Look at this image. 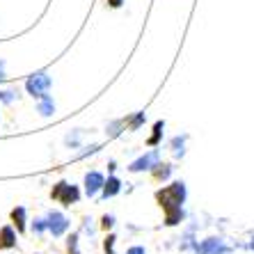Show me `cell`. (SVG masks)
Here are the masks:
<instances>
[{
    "instance_id": "1",
    "label": "cell",
    "mask_w": 254,
    "mask_h": 254,
    "mask_svg": "<svg viewBox=\"0 0 254 254\" xmlns=\"http://www.w3.org/2000/svg\"><path fill=\"white\" fill-rule=\"evenodd\" d=\"M184 199H186V186L181 184V181H179V184H172L170 188L158 192L160 206L167 211V225H177L179 220L184 218V211H181Z\"/></svg>"
},
{
    "instance_id": "2",
    "label": "cell",
    "mask_w": 254,
    "mask_h": 254,
    "mask_svg": "<svg viewBox=\"0 0 254 254\" xmlns=\"http://www.w3.org/2000/svg\"><path fill=\"white\" fill-rule=\"evenodd\" d=\"M51 85H53V80H51V76H48L46 71H37V73H32V76L25 80L28 94L35 96V99H44V96H48Z\"/></svg>"
},
{
    "instance_id": "3",
    "label": "cell",
    "mask_w": 254,
    "mask_h": 254,
    "mask_svg": "<svg viewBox=\"0 0 254 254\" xmlns=\"http://www.w3.org/2000/svg\"><path fill=\"white\" fill-rule=\"evenodd\" d=\"M53 199H60L64 206H71V204H76L80 199V190L76 186H69L64 181H60L58 186L53 188Z\"/></svg>"
},
{
    "instance_id": "4",
    "label": "cell",
    "mask_w": 254,
    "mask_h": 254,
    "mask_svg": "<svg viewBox=\"0 0 254 254\" xmlns=\"http://www.w3.org/2000/svg\"><path fill=\"white\" fill-rule=\"evenodd\" d=\"M46 225H48V231H51L53 236H62V234L69 229V220H66L60 211H51L46 215Z\"/></svg>"
},
{
    "instance_id": "5",
    "label": "cell",
    "mask_w": 254,
    "mask_h": 254,
    "mask_svg": "<svg viewBox=\"0 0 254 254\" xmlns=\"http://www.w3.org/2000/svg\"><path fill=\"white\" fill-rule=\"evenodd\" d=\"M195 250H197V254H227L229 252V248L225 245L222 238H206L204 243L195 245Z\"/></svg>"
},
{
    "instance_id": "6",
    "label": "cell",
    "mask_w": 254,
    "mask_h": 254,
    "mask_svg": "<svg viewBox=\"0 0 254 254\" xmlns=\"http://www.w3.org/2000/svg\"><path fill=\"white\" fill-rule=\"evenodd\" d=\"M158 151H149V154H144V156H140V158L137 160H133V163H130V167L128 170L130 172H144V170H154L156 165H158Z\"/></svg>"
},
{
    "instance_id": "7",
    "label": "cell",
    "mask_w": 254,
    "mask_h": 254,
    "mask_svg": "<svg viewBox=\"0 0 254 254\" xmlns=\"http://www.w3.org/2000/svg\"><path fill=\"white\" fill-rule=\"evenodd\" d=\"M103 184H106L103 174H99V172H87V174H85V195L94 197L99 190H103Z\"/></svg>"
},
{
    "instance_id": "8",
    "label": "cell",
    "mask_w": 254,
    "mask_h": 254,
    "mask_svg": "<svg viewBox=\"0 0 254 254\" xmlns=\"http://www.w3.org/2000/svg\"><path fill=\"white\" fill-rule=\"evenodd\" d=\"M16 245V234H14L12 227H2L0 229V250L14 248Z\"/></svg>"
},
{
    "instance_id": "9",
    "label": "cell",
    "mask_w": 254,
    "mask_h": 254,
    "mask_svg": "<svg viewBox=\"0 0 254 254\" xmlns=\"http://www.w3.org/2000/svg\"><path fill=\"white\" fill-rule=\"evenodd\" d=\"M122 190V181H119L117 177H108V181L103 184V199H108V197H115Z\"/></svg>"
},
{
    "instance_id": "10",
    "label": "cell",
    "mask_w": 254,
    "mask_h": 254,
    "mask_svg": "<svg viewBox=\"0 0 254 254\" xmlns=\"http://www.w3.org/2000/svg\"><path fill=\"white\" fill-rule=\"evenodd\" d=\"M37 110H39V115H42V117H51V115L55 113L53 99H51V96H44V99H39V108H37Z\"/></svg>"
},
{
    "instance_id": "11",
    "label": "cell",
    "mask_w": 254,
    "mask_h": 254,
    "mask_svg": "<svg viewBox=\"0 0 254 254\" xmlns=\"http://www.w3.org/2000/svg\"><path fill=\"white\" fill-rule=\"evenodd\" d=\"M12 220H14V225H16L18 231H25V208L23 206H18L12 211Z\"/></svg>"
},
{
    "instance_id": "12",
    "label": "cell",
    "mask_w": 254,
    "mask_h": 254,
    "mask_svg": "<svg viewBox=\"0 0 254 254\" xmlns=\"http://www.w3.org/2000/svg\"><path fill=\"white\" fill-rule=\"evenodd\" d=\"M80 137H83V130H73V133H69V135L64 137V144L66 147H78V144H80Z\"/></svg>"
},
{
    "instance_id": "13",
    "label": "cell",
    "mask_w": 254,
    "mask_h": 254,
    "mask_svg": "<svg viewBox=\"0 0 254 254\" xmlns=\"http://www.w3.org/2000/svg\"><path fill=\"white\" fill-rule=\"evenodd\" d=\"M163 128H165V124H163V122H156V126H154V135L149 137V144H158V140H160V133H163Z\"/></svg>"
},
{
    "instance_id": "14",
    "label": "cell",
    "mask_w": 254,
    "mask_h": 254,
    "mask_svg": "<svg viewBox=\"0 0 254 254\" xmlns=\"http://www.w3.org/2000/svg\"><path fill=\"white\" fill-rule=\"evenodd\" d=\"M18 99V92L16 89H9V92H0V101L2 103H12V101Z\"/></svg>"
},
{
    "instance_id": "15",
    "label": "cell",
    "mask_w": 254,
    "mask_h": 254,
    "mask_svg": "<svg viewBox=\"0 0 254 254\" xmlns=\"http://www.w3.org/2000/svg\"><path fill=\"white\" fill-rule=\"evenodd\" d=\"M46 229H48L46 218H39V220H35V222H32V231H35V234H42V231H46Z\"/></svg>"
},
{
    "instance_id": "16",
    "label": "cell",
    "mask_w": 254,
    "mask_h": 254,
    "mask_svg": "<svg viewBox=\"0 0 254 254\" xmlns=\"http://www.w3.org/2000/svg\"><path fill=\"white\" fill-rule=\"evenodd\" d=\"M184 142H186V137H174V142H172V147H174V154L177 156H184Z\"/></svg>"
},
{
    "instance_id": "17",
    "label": "cell",
    "mask_w": 254,
    "mask_h": 254,
    "mask_svg": "<svg viewBox=\"0 0 254 254\" xmlns=\"http://www.w3.org/2000/svg\"><path fill=\"white\" fill-rule=\"evenodd\" d=\"M115 241H117L115 236H108L106 238V245H103V248H106V254H115Z\"/></svg>"
},
{
    "instance_id": "18",
    "label": "cell",
    "mask_w": 254,
    "mask_h": 254,
    "mask_svg": "<svg viewBox=\"0 0 254 254\" xmlns=\"http://www.w3.org/2000/svg\"><path fill=\"white\" fill-rule=\"evenodd\" d=\"M69 254H80V252H78V236H76V234L69 238Z\"/></svg>"
},
{
    "instance_id": "19",
    "label": "cell",
    "mask_w": 254,
    "mask_h": 254,
    "mask_svg": "<svg viewBox=\"0 0 254 254\" xmlns=\"http://www.w3.org/2000/svg\"><path fill=\"white\" fill-rule=\"evenodd\" d=\"M160 170H156V177L158 179H165V177H170V172H172V167L170 165H158Z\"/></svg>"
},
{
    "instance_id": "20",
    "label": "cell",
    "mask_w": 254,
    "mask_h": 254,
    "mask_svg": "<svg viewBox=\"0 0 254 254\" xmlns=\"http://www.w3.org/2000/svg\"><path fill=\"white\" fill-rule=\"evenodd\" d=\"M142 122H144V113H137V115H135V117L130 119V128L135 130V128H137V126H140V124H142Z\"/></svg>"
},
{
    "instance_id": "21",
    "label": "cell",
    "mask_w": 254,
    "mask_h": 254,
    "mask_svg": "<svg viewBox=\"0 0 254 254\" xmlns=\"http://www.w3.org/2000/svg\"><path fill=\"white\" fill-rule=\"evenodd\" d=\"M113 225H115V218H113V215H103V220H101V227H103V229H110Z\"/></svg>"
},
{
    "instance_id": "22",
    "label": "cell",
    "mask_w": 254,
    "mask_h": 254,
    "mask_svg": "<svg viewBox=\"0 0 254 254\" xmlns=\"http://www.w3.org/2000/svg\"><path fill=\"white\" fill-rule=\"evenodd\" d=\"M126 254H147V250L142 248V245H133V248L126 250Z\"/></svg>"
},
{
    "instance_id": "23",
    "label": "cell",
    "mask_w": 254,
    "mask_h": 254,
    "mask_svg": "<svg viewBox=\"0 0 254 254\" xmlns=\"http://www.w3.org/2000/svg\"><path fill=\"white\" fill-rule=\"evenodd\" d=\"M122 2H124V0H108V5L110 7H122Z\"/></svg>"
},
{
    "instance_id": "24",
    "label": "cell",
    "mask_w": 254,
    "mask_h": 254,
    "mask_svg": "<svg viewBox=\"0 0 254 254\" xmlns=\"http://www.w3.org/2000/svg\"><path fill=\"white\" fill-rule=\"evenodd\" d=\"M5 78V60H0V80Z\"/></svg>"
},
{
    "instance_id": "25",
    "label": "cell",
    "mask_w": 254,
    "mask_h": 254,
    "mask_svg": "<svg viewBox=\"0 0 254 254\" xmlns=\"http://www.w3.org/2000/svg\"><path fill=\"white\" fill-rule=\"evenodd\" d=\"M250 248H252V250H254V238H252V243H250Z\"/></svg>"
}]
</instances>
